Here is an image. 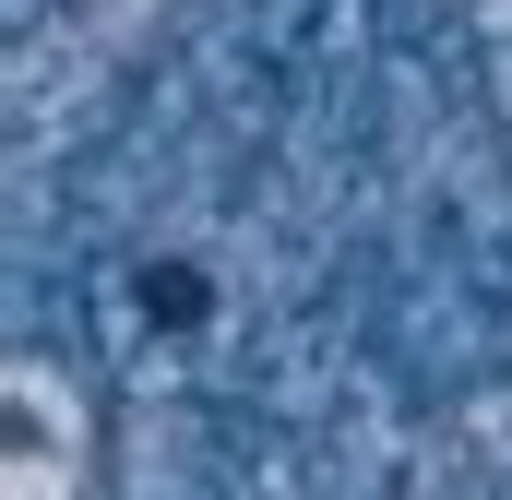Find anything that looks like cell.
<instances>
[{"instance_id": "6da1fadb", "label": "cell", "mask_w": 512, "mask_h": 500, "mask_svg": "<svg viewBox=\"0 0 512 500\" xmlns=\"http://www.w3.org/2000/svg\"><path fill=\"white\" fill-rule=\"evenodd\" d=\"M0 489L12 500H72L84 489V393L48 358H12V381H0Z\"/></svg>"}, {"instance_id": "7a4b0ae2", "label": "cell", "mask_w": 512, "mask_h": 500, "mask_svg": "<svg viewBox=\"0 0 512 500\" xmlns=\"http://www.w3.org/2000/svg\"><path fill=\"white\" fill-rule=\"evenodd\" d=\"M120 12H155V0H120Z\"/></svg>"}]
</instances>
